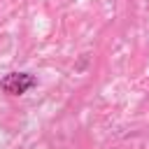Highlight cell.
<instances>
[{
    "mask_svg": "<svg viewBox=\"0 0 149 149\" xmlns=\"http://www.w3.org/2000/svg\"><path fill=\"white\" fill-rule=\"evenodd\" d=\"M37 86V77L30 72H7L0 79V91L7 95H23Z\"/></svg>",
    "mask_w": 149,
    "mask_h": 149,
    "instance_id": "6da1fadb",
    "label": "cell"
}]
</instances>
